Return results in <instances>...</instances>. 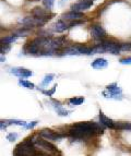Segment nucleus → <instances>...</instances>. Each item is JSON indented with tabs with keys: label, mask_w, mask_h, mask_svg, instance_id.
<instances>
[{
	"label": "nucleus",
	"mask_w": 131,
	"mask_h": 156,
	"mask_svg": "<svg viewBox=\"0 0 131 156\" xmlns=\"http://www.w3.org/2000/svg\"><path fill=\"white\" fill-rule=\"evenodd\" d=\"M61 18L65 20H70V21H79L80 19L83 18V13L82 12H76V11H70L61 16Z\"/></svg>",
	"instance_id": "2eb2a0df"
},
{
	"label": "nucleus",
	"mask_w": 131,
	"mask_h": 156,
	"mask_svg": "<svg viewBox=\"0 0 131 156\" xmlns=\"http://www.w3.org/2000/svg\"><path fill=\"white\" fill-rule=\"evenodd\" d=\"M69 27H70V25H69L68 23H66L63 20H59V21H57L55 24H54V31L57 32V33H62V32H65L66 30H68Z\"/></svg>",
	"instance_id": "a211bd4d"
},
{
	"label": "nucleus",
	"mask_w": 131,
	"mask_h": 156,
	"mask_svg": "<svg viewBox=\"0 0 131 156\" xmlns=\"http://www.w3.org/2000/svg\"><path fill=\"white\" fill-rule=\"evenodd\" d=\"M31 140H32V142H33V144H34L41 152L47 153L51 156L59 154V151L57 150V147L52 143H50L49 141H46L45 139L41 138V136H36V135L31 136Z\"/></svg>",
	"instance_id": "20e7f679"
},
{
	"label": "nucleus",
	"mask_w": 131,
	"mask_h": 156,
	"mask_svg": "<svg viewBox=\"0 0 131 156\" xmlns=\"http://www.w3.org/2000/svg\"><path fill=\"white\" fill-rule=\"evenodd\" d=\"M18 133L16 132H12V133H9L8 135H7V140H9L10 142H14V141L18 139Z\"/></svg>",
	"instance_id": "cd10ccee"
},
{
	"label": "nucleus",
	"mask_w": 131,
	"mask_h": 156,
	"mask_svg": "<svg viewBox=\"0 0 131 156\" xmlns=\"http://www.w3.org/2000/svg\"><path fill=\"white\" fill-rule=\"evenodd\" d=\"M56 89H57V85H54V87H52L50 91H46V90L41 89V92H42V93H44L45 95H47V96H52V95H54V93L56 92Z\"/></svg>",
	"instance_id": "a878e982"
},
{
	"label": "nucleus",
	"mask_w": 131,
	"mask_h": 156,
	"mask_svg": "<svg viewBox=\"0 0 131 156\" xmlns=\"http://www.w3.org/2000/svg\"><path fill=\"white\" fill-rule=\"evenodd\" d=\"M7 122H8V125H18V126H24V127L27 125V122H25V121H21V120H16V119L7 120Z\"/></svg>",
	"instance_id": "b1692460"
},
{
	"label": "nucleus",
	"mask_w": 131,
	"mask_h": 156,
	"mask_svg": "<svg viewBox=\"0 0 131 156\" xmlns=\"http://www.w3.org/2000/svg\"><path fill=\"white\" fill-rule=\"evenodd\" d=\"M10 72L12 73V74H14L16 76H19V78H21V79H26L33 76V72H32L31 70L25 69V68H22V67L12 68L10 70Z\"/></svg>",
	"instance_id": "ddd939ff"
},
{
	"label": "nucleus",
	"mask_w": 131,
	"mask_h": 156,
	"mask_svg": "<svg viewBox=\"0 0 131 156\" xmlns=\"http://www.w3.org/2000/svg\"><path fill=\"white\" fill-rule=\"evenodd\" d=\"M98 118H100V123H101V125H103L104 127H106V128H109V129H114V130H115L116 122H114L110 118H108L103 112H100Z\"/></svg>",
	"instance_id": "4468645a"
},
{
	"label": "nucleus",
	"mask_w": 131,
	"mask_h": 156,
	"mask_svg": "<svg viewBox=\"0 0 131 156\" xmlns=\"http://www.w3.org/2000/svg\"><path fill=\"white\" fill-rule=\"evenodd\" d=\"M84 97L80 96V97H72V98L69 99V104L72 105V106H78V105H81L82 103H84Z\"/></svg>",
	"instance_id": "412c9836"
},
{
	"label": "nucleus",
	"mask_w": 131,
	"mask_h": 156,
	"mask_svg": "<svg viewBox=\"0 0 131 156\" xmlns=\"http://www.w3.org/2000/svg\"><path fill=\"white\" fill-rule=\"evenodd\" d=\"M101 46H102L104 52H110V54H114V55H118L121 51V44L113 42V41H108V39L102 41Z\"/></svg>",
	"instance_id": "0eeeda50"
},
{
	"label": "nucleus",
	"mask_w": 131,
	"mask_h": 156,
	"mask_svg": "<svg viewBox=\"0 0 131 156\" xmlns=\"http://www.w3.org/2000/svg\"><path fill=\"white\" fill-rule=\"evenodd\" d=\"M91 35L92 37L96 41H104L106 39V32L103 29L102 26L98 25V24H95V25L91 26Z\"/></svg>",
	"instance_id": "9b49d317"
},
{
	"label": "nucleus",
	"mask_w": 131,
	"mask_h": 156,
	"mask_svg": "<svg viewBox=\"0 0 131 156\" xmlns=\"http://www.w3.org/2000/svg\"><path fill=\"white\" fill-rule=\"evenodd\" d=\"M37 123H38V121H32V122H29L27 125L25 126V129H27V130H31V129H33L35 126H37Z\"/></svg>",
	"instance_id": "7c9ffc66"
},
{
	"label": "nucleus",
	"mask_w": 131,
	"mask_h": 156,
	"mask_svg": "<svg viewBox=\"0 0 131 156\" xmlns=\"http://www.w3.org/2000/svg\"><path fill=\"white\" fill-rule=\"evenodd\" d=\"M131 50V43L121 44V51H130Z\"/></svg>",
	"instance_id": "c85d7f7f"
},
{
	"label": "nucleus",
	"mask_w": 131,
	"mask_h": 156,
	"mask_svg": "<svg viewBox=\"0 0 131 156\" xmlns=\"http://www.w3.org/2000/svg\"><path fill=\"white\" fill-rule=\"evenodd\" d=\"M10 44H3L1 43V47H0V51H1V55H5L10 50Z\"/></svg>",
	"instance_id": "393cba45"
},
{
	"label": "nucleus",
	"mask_w": 131,
	"mask_h": 156,
	"mask_svg": "<svg viewBox=\"0 0 131 156\" xmlns=\"http://www.w3.org/2000/svg\"><path fill=\"white\" fill-rule=\"evenodd\" d=\"M92 52H93V47L85 46V45H73V46L66 48L63 50L62 55H92Z\"/></svg>",
	"instance_id": "39448f33"
},
{
	"label": "nucleus",
	"mask_w": 131,
	"mask_h": 156,
	"mask_svg": "<svg viewBox=\"0 0 131 156\" xmlns=\"http://www.w3.org/2000/svg\"><path fill=\"white\" fill-rule=\"evenodd\" d=\"M51 104H52V107H54V109L57 112V114L59 115V116H61V117H67V116L69 115V112L63 108V106L59 103V101L52 99Z\"/></svg>",
	"instance_id": "dca6fc26"
},
{
	"label": "nucleus",
	"mask_w": 131,
	"mask_h": 156,
	"mask_svg": "<svg viewBox=\"0 0 131 156\" xmlns=\"http://www.w3.org/2000/svg\"><path fill=\"white\" fill-rule=\"evenodd\" d=\"M115 130H118V131H131V122H116Z\"/></svg>",
	"instance_id": "6ab92c4d"
},
{
	"label": "nucleus",
	"mask_w": 131,
	"mask_h": 156,
	"mask_svg": "<svg viewBox=\"0 0 131 156\" xmlns=\"http://www.w3.org/2000/svg\"><path fill=\"white\" fill-rule=\"evenodd\" d=\"M119 62H120L121 65H131V56L130 57L121 58V59L119 60Z\"/></svg>",
	"instance_id": "c756f323"
},
{
	"label": "nucleus",
	"mask_w": 131,
	"mask_h": 156,
	"mask_svg": "<svg viewBox=\"0 0 131 156\" xmlns=\"http://www.w3.org/2000/svg\"><path fill=\"white\" fill-rule=\"evenodd\" d=\"M37 151L35 150V145L31 140V136L26 138L21 143H19L14 148L13 155L14 156H36Z\"/></svg>",
	"instance_id": "7ed1b4c3"
},
{
	"label": "nucleus",
	"mask_w": 131,
	"mask_h": 156,
	"mask_svg": "<svg viewBox=\"0 0 131 156\" xmlns=\"http://www.w3.org/2000/svg\"><path fill=\"white\" fill-rule=\"evenodd\" d=\"M19 84H20V85H22L23 87H25V89H29V90L35 89L34 83H32V82H30V81H26V80H19Z\"/></svg>",
	"instance_id": "4be33fe9"
},
{
	"label": "nucleus",
	"mask_w": 131,
	"mask_h": 156,
	"mask_svg": "<svg viewBox=\"0 0 131 156\" xmlns=\"http://www.w3.org/2000/svg\"><path fill=\"white\" fill-rule=\"evenodd\" d=\"M54 78H55V74H46L44 78V80L42 81V83H41V86H46L48 85V84L50 83V82H52V80H54Z\"/></svg>",
	"instance_id": "5701e85b"
},
{
	"label": "nucleus",
	"mask_w": 131,
	"mask_h": 156,
	"mask_svg": "<svg viewBox=\"0 0 131 156\" xmlns=\"http://www.w3.org/2000/svg\"><path fill=\"white\" fill-rule=\"evenodd\" d=\"M20 23L23 24L25 27H37V26H42L45 24L42 20L35 18V16H25V18L20 20Z\"/></svg>",
	"instance_id": "9d476101"
},
{
	"label": "nucleus",
	"mask_w": 131,
	"mask_h": 156,
	"mask_svg": "<svg viewBox=\"0 0 131 156\" xmlns=\"http://www.w3.org/2000/svg\"><path fill=\"white\" fill-rule=\"evenodd\" d=\"M18 37H19L18 34H12V35H9V36L2 38L1 43H3V44H12V43H14L18 39Z\"/></svg>",
	"instance_id": "aec40b11"
},
{
	"label": "nucleus",
	"mask_w": 131,
	"mask_h": 156,
	"mask_svg": "<svg viewBox=\"0 0 131 156\" xmlns=\"http://www.w3.org/2000/svg\"><path fill=\"white\" fill-rule=\"evenodd\" d=\"M32 16H35V18L42 20L43 22H48L50 19L54 16L52 13H50V11L48 9H43L41 7H35L33 10H32Z\"/></svg>",
	"instance_id": "6e6552de"
},
{
	"label": "nucleus",
	"mask_w": 131,
	"mask_h": 156,
	"mask_svg": "<svg viewBox=\"0 0 131 156\" xmlns=\"http://www.w3.org/2000/svg\"><path fill=\"white\" fill-rule=\"evenodd\" d=\"M65 38H54L50 36H39L33 39L24 46V51L29 55L51 56L59 51L63 46Z\"/></svg>",
	"instance_id": "f257e3e1"
},
{
	"label": "nucleus",
	"mask_w": 131,
	"mask_h": 156,
	"mask_svg": "<svg viewBox=\"0 0 131 156\" xmlns=\"http://www.w3.org/2000/svg\"><path fill=\"white\" fill-rule=\"evenodd\" d=\"M103 131H104V126L91 121L76 122L68 129L69 135L76 140H87L93 136L95 133H102Z\"/></svg>",
	"instance_id": "f03ea898"
},
{
	"label": "nucleus",
	"mask_w": 131,
	"mask_h": 156,
	"mask_svg": "<svg viewBox=\"0 0 131 156\" xmlns=\"http://www.w3.org/2000/svg\"><path fill=\"white\" fill-rule=\"evenodd\" d=\"M103 95L106 98L122 99V91H121V89L118 86V84L116 82L106 86V90L103 92Z\"/></svg>",
	"instance_id": "423d86ee"
},
{
	"label": "nucleus",
	"mask_w": 131,
	"mask_h": 156,
	"mask_svg": "<svg viewBox=\"0 0 131 156\" xmlns=\"http://www.w3.org/2000/svg\"><path fill=\"white\" fill-rule=\"evenodd\" d=\"M65 1H66V0H61V2H65Z\"/></svg>",
	"instance_id": "2f4dec72"
},
{
	"label": "nucleus",
	"mask_w": 131,
	"mask_h": 156,
	"mask_svg": "<svg viewBox=\"0 0 131 156\" xmlns=\"http://www.w3.org/2000/svg\"><path fill=\"white\" fill-rule=\"evenodd\" d=\"M54 2H55V0H43V3H44V5L46 7V9H48V10L52 9Z\"/></svg>",
	"instance_id": "bb28decb"
},
{
	"label": "nucleus",
	"mask_w": 131,
	"mask_h": 156,
	"mask_svg": "<svg viewBox=\"0 0 131 156\" xmlns=\"http://www.w3.org/2000/svg\"><path fill=\"white\" fill-rule=\"evenodd\" d=\"M92 5H93V0H79L78 2L71 5V11L81 12V11L90 9L92 7Z\"/></svg>",
	"instance_id": "f8f14e48"
},
{
	"label": "nucleus",
	"mask_w": 131,
	"mask_h": 156,
	"mask_svg": "<svg viewBox=\"0 0 131 156\" xmlns=\"http://www.w3.org/2000/svg\"><path fill=\"white\" fill-rule=\"evenodd\" d=\"M38 135L41 138L45 139L48 141H60L61 139H63L66 136V134L59 132H55V131L50 130V129H43L39 131Z\"/></svg>",
	"instance_id": "1a4fd4ad"
},
{
	"label": "nucleus",
	"mask_w": 131,
	"mask_h": 156,
	"mask_svg": "<svg viewBox=\"0 0 131 156\" xmlns=\"http://www.w3.org/2000/svg\"><path fill=\"white\" fill-rule=\"evenodd\" d=\"M92 68L94 69H97V70H102V69H105V68L108 66V61L105 58H97L95 59L93 62H92Z\"/></svg>",
	"instance_id": "f3484780"
}]
</instances>
